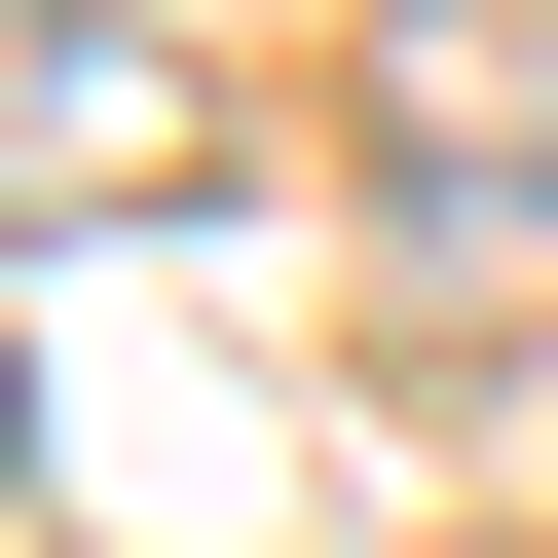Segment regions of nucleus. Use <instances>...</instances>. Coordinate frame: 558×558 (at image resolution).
<instances>
[{
  "instance_id": "1",
  "label": "nucleus",
  "mask_w": 558,
  "mask_h": 558,
  "mask_svg": "<svg viewBox=\"0 0 558 558\" xmlns=\"http://www.w3.org/2000/svg\"><path fill=\"white\" fill-rule=\"evenodd\" d=\"M223 112H186V38H112V0H0V223H149Z\"/></svg>"
}]
</instances>
